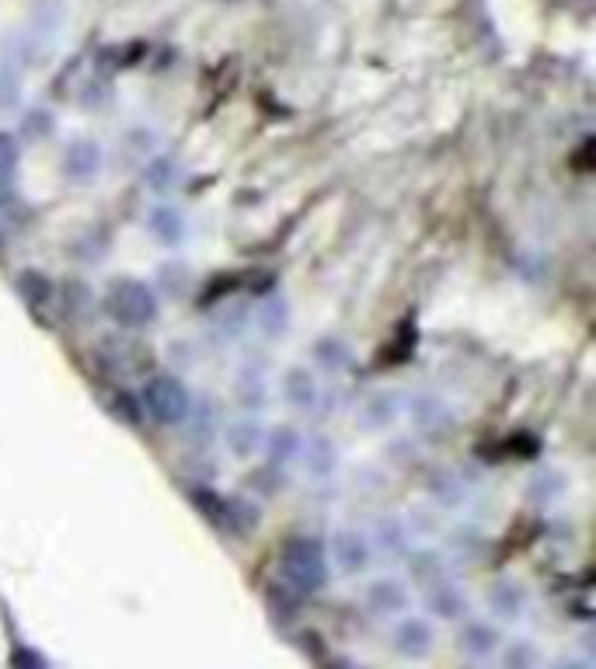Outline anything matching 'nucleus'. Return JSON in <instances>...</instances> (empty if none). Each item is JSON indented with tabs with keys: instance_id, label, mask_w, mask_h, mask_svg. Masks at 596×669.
<instances>
[{
	"instance_id": "f257e3e1",
	"label": "nucleus",
	"mask_w": 596,
	"mask_h": 669,
	"mask_svg": "<svg viewBox=\"0 0 596 669\" xmlns=\"http://www.w3.org/2000/svg\"><path fill=\"white\" fill-rule=\"evenodd\" d=\"M328 572H331V565H328V551H325L321 537L300 533V537H290L287 545H282L279 576H282V586H287L297 600L321 593V589L328 586Z\"/></svg>"
},
{
	"instance_id": "f03ea898",
	"label": "nucleus",
	"mask_w": 596,
	"mask_h": 669,
	"mask_svg": "<svg viewBox=\"0 0 596 669\" xmlns=\"http://www.w3.org/2000/svg\"><path fill=\"white\" fill-rule=\"evenodd\" d=\"M140 405L147 411V419L165 426V429L186 426L192 419V395L186 388V380L175 377V373L147 377L143 391H140Z\"/></svg>"
},
{
	"instance_id": "7ed1b4c3",
	"label": "nucleus",
	"mask_w": 596,
	"mask_h": 669,
	"mask_svg": "<svg viewBox=\"0 0 596 669\" xmlns=\"http://www.w3.org/2000/svg\"><path fill=\"white\" fill-rule=\"evenodd\" d=\"M106 314L122 328H147L158 321V293L143 279H116L106 293Z\"/></svg>"
},
{
	"instance_id": "20e7f679",
	"label": "nucleus",
	"mask_w": 596,
	"mask_h": 669,
	"mask_svg": "<svg viewBox=\"0 0 596 669\" xmlns=\"http://www.w3.org/2000/svg\"><path fill=\"white\" fill-rule=\"evenodd\" d=\"M192 502L202 517L213 527H220L224 533H251L258 527V517H262L255 502L238 496H220V492H210V488H196Z\"/></svg>"
},
{
	"instance_id": "39448f33",
	"label": "nucleus",
	"mask_w": 596,
	"mask_h": 669,
	"mask_svg": "<svg viewBox=\"0 0 596 669\" xmlns=\"http://www.w3.org/2000/svg\"><path fill=\"white\" fill-rule=\"evenodd\" d=\"M328 551V565H335L346 579L356 576H367L370 565H374V545H370V533L359 530V527H339L335 537L325 545Z\"/></svg>"
},
{
	"instance_id": "423d86ee",
	"label": "nucleus",
	"mask_w": 596,
	"mask_h": 669,
	"mask_svg": "<svg viewBox=\"0 0 596 669\" xmlns=\"http://www.w3.org/2000/svg\"><path fill=\"white\" fill-rule=\"evenodd\" d=\"M391 652L408 659V662H423L436 652V628L429 617L419 613H401L391 625Z\"/></svg>"
},
{
	"instance_id": "0eeeda50",
	"label": "nucleus",
	"mask_w": 596,
	"mask_h": 669,
	"mask_svg": "<svg viewBox=\"0 0 596 669\" xmlns=\"http://www.w3.org/2000/svg\"><path fill=\"white\" fill-rule=\"evenodd\" d=\"M362 607L377 617H401L411 607V586L401 576H374L362 586Z\"/></svg>"
},
{
	"instance_id": "6e6552de",
	"label": "nucleus",
	"mask_w": 596,
	"mask_h": 669,
	"mask_svg": "<svg viewBox=\"0 0 596 669\" xmlns=\"http://www.w3.org/2000/svg\"><path fill=\"white\" fill-rule=\"evenodd\" d=\"M460 652L475 659V662H488L496 659L499 646H503V631L496 621H485V617H464L460 621V635H457Z\"/></svg>"
},
{
	"instance_id": "1a4fd4ad",
	"label": "nucleus",
	"mask_w": 596,
	"mask_h": 669,
	"mask_svg": "<svg viewBox=\"0 0 596 669\" xmlns=\"http://www.w3.org/2000/svg\"><path fill=\"white\" fill-rule=\"evenodd\" d=\"M488 610L503 625L524 621L530 610V589L520 579H496L488 586Z\"/></svg>"
},
{
	"instance_id": "9d476101",
	"label": "nucleus",
	"mask_w": 596,
	"mask_h": 669,
	"mask_svg": "<svg viewBox=\"0 0 596 669\" xmlns=\"http://www.w3.org/2000/svg\"><path fill=\"white\" fill-rule=\"evenodd\" d=\"M423 589L429 613H436L439 621H464V617H471V597L464 593V586L454 582V576H444Z\"/></svg>"
},
{
	"instance_id": "9b49d317",
	"label": "nucleus",
	"mask_w": 596,
	"mask_h": 669,
	"mask_svg": "<svg viewBox=\"0 0 596 669\" xmlns=\"http://www.w3.org/2000/svg\"><path fill=\"white\" fill-rule=\"evenodd\" d=\"M401 408L405 405H401V398L395 391H370L367 398L359 401L356 419H359V426L367 429V432H387V429L398 426Z\"/></svg>"
},
{
	"instance_id": "f8f14e48",
	"label": "nucleus",
	"mask_w": 596,
	"mask_h": 669,
	"mask_svg": "<svg viewBox=\"0 0 596 669\" xmlns=\"http://www.w3.org/2000/svg\"><path fill=\"white\" fill-rule=\"evenodd\" d=\"M101 164H106V150H101L98 140H73L63 150V174L77 186L95 182L101 174Z\"/></svg>"
},
{
	"instance_id": "ddd939ff",
	"label": "nucleus",
	"mask_w": 596,
	"mask_h": 669,
	"mask_svg": "<svg viewBox=\"0 0 596 669\" xmlns=\"http://www.w3.org/2000/svg\"><path fill=\"white\" fill-rule=\"evenodd\" d=\"M408 419L416 422V429L426 432V436H444L457 422L450 405L444 398H436V395H416V398H411L408 401Z\"/></svg>"
},
{
	"instance_id": "4468645a",
	"label": "nucleus",
	"mask_w": 596,
	"mask_h": 669,
	"mask_svg": "<svg viewBox=\"0 0 596 669\" xmlns=\"http://www.w3.org/2000/svg\"><path fill=\"white\" fill-rule=\"evenodd\" d=\"M282 388V401L297 411H315L318 401H321V388H318V377L310 367H290L279 380Z\"/></svg>"
},
{
	"instance_id": "2eb2a0df",
	"label": "nucleus",
	"mask_w": 596,
	"mask_h": 669,
	"mask_svg": "<svg viewBox=\"0 0 596 669\" xmlns=\"http://www.w3.org/2000/svg\"><path fill=\"white\" fill-rule=\"evenodd\" d=\"M370 545H374V555H387V558H405L411 551L408 545V523L401 517H380L370 530Z\"/></svg>"
},
{
	"instance_id": "dca6fc26",
	"label": "nucleus",
	"mask_w": 596,
	"mask_h": 669,
	"mask_svg": "<svg viewBox=\"0 0 596 669\" xmlns=\"http://www.w3.org/2000/svg\"><path fill=\"white\" fill-rule=\"evenodd\" d=\"M262 440H266V432H262V426H258V419H251V416L235 419L224 429L227 453L235 460H251L255 453H262Z\"/></svg>"
},
{
	"instance_id": "f3484780",
	"label": "nucleus",
	"mask_w": 596,
	"mask_h": 669,
	"mask_svg": "<svg viewBox=\"0 0 596 669\" xmlns=\"http://www.w3.org/2000/svg\"><path fill=\"white\" fill-rule=\"evenodd\" d=\"M262 450H266L272 468H290L304 450V436L297 426H276L272 432H266Z\"/></svg>"
},
{
	"instance_id": "a211bd4d",
	"label": "nucleus",
	"mask_w": 596,
	"mask_h": 669,
	"mask_svg": "<svg viewBox=\"0 0 596 669\" xmlns=\"http://www.w3.org/2000/svg\"><path fill=\"white\" fill-rule=\"evenodd\" d=\"M300 457H304L307 475L315 481H328V478H335V471H339V447H335L328 436H315V440H307Z\"/></svg>"
},
{
	"instance_id": "6ab92c4d",
	"label": "nucleus",
	"mask_w": 596,
	"mask_h": 669,
	"mask_svg": "<svg viewBox=\"0 0 596 669\" xmlns=\"http://www.w3.org/2000/svg\"><path fill=\"white\" fill-rule=\"evenodd\" d=\"M147 230L153 238H158L161 244L168 248H178L181 241H186V217H181L175 206H153V210L147 213Z\"/></svg>"
},
{
	"instance_id": "aec40b11",
	"label": "nucleus",
	"mask_w": 596,
	"mask_h": 669,
	"mask_svg": "<svg viewBox=\"0 0 596 669\" xmlns=\"http://www.w3.org/2000/svg\"><path fill=\"white\" fill-rule=\"evenodd\" d=\"M405 561H408L411 579H416L419 586H429V582H436V579L450 576V561H447L444 555H439L436 548H411V551L405 555Z\"/></svg>"
},
{
	"instance_id": "412c9836",
	"label": "nucleus",
	"mask_w": 596,
	"mask_h": 669,
	"mask_svg": "<svg viewBox=\"0 0 596 669\" xmlns=\"http://www.w3.org/2000/svg\"><path fill=\"white\" fill-rule=\"evenodd\" d=\"M496 659H499V669H544V656L537 649V641H530V638L503 641Z\"/></svg>"
},
{
	"instance_id": "4be33fe9",
	"label": "nucleus",
	"mask_w": 596,
	"mask_h": 669,
	"mask_svg": "<svg viewBox=\"0 0 596 669\" xmlns=\"http://www.w3.org/2000/svg\"><path fill=\"white\" fill-rule=\"evenodd\" d=\"M310 352H315V363L321 370L339 373V370L352 367V352H349V346L342 339H321V342H315V349H310Z\"/></svg>"
},
{
	"instance_id": "5701e85b",
	"label": "nucleus",
	"mask_w": 596,
	"mask_h": 669,
	"mask_svg": "<svg viewBox=\"0 0 596 669\" xmlns=\"http://www.w3.org/2000/svg\"><path fill=\"white\" fill-rule=\"evenodd\" d=\"M235 391H238V405H241L245 411L262 408V405H266V377L255 373V370H241Z\"/></svg>"
},
{
	"instance_id": "b1692460",
	"label": "nucleus",
	"mask_w": 596,
	"mask_h": 669,
	"mask_svg": "<svg viewBox=\"0 0 596 669\" xmlns=\"http://www.w3.org/2000/svg\"><path fill=\"white\" fill-rule=\"evenodd\" d=\"M14 171H18V140L0 133V189L11 186Z\"/></svg>"
},
{
	"instance_id": "393cba45",
	"label": "nucleus",
	"mask_w": 596,
	"mask_h": 669,
	"mask_svg": "<svg viewBox=\"0 0 596 669\" xmlns=\"http://www.w3.org/2000/svg\"><path fill=\"white\" fill-rule=\"evenodd\" d=\"M262 324H266V331H272V339L287 328V303H282L279 297L262 307Z\"/></svg>"
},
{
	"instance_id": "a878e982",
	"label": "nucleus",
	"mask_w": 596,
	"mask_h": 669,
	"mask_svg": "<svg viewBox=\"0 0 596 669\" xmlns=\"http://www.w3.org/2000/svg\"><path fill=\"white\" fill-rule=\"evenodd\" d=\"M171 178H175V164H171L168 158H158V161L147 164V186L165 189V186L171 182Z\"/></svg>"
},
{
	"instance_id": "bb28decb",
	"label": "nucleus",
	"mask_w": 596,
	"mask_h": 669,
	"mask_svg": "<svg viewBox=\"0 0 596 669\" xmlns=\"http://www.w3.org/2000/svg\"><path fill=\"white\" fill-rule=\"evenodd\" d=\"M11 662H14V669H46V659L32 649H18L11 656Z\"/></svg>"
},
{
	"instance_id": "cd10ccee",
	"label": "nucleus",
	"mask_w": 596,
	"mask_h": 669,
	"mask_svg": "<svg viewBox=\"0 0 596 669\" xmlns=\"http://www.w3.org/2000/svg\"><path fill=\"white\" fill-rule=\"evenodd\" d=\"M552 669H593V662L583 659V656H562Z\"/></svg>"
}]
</instances>
